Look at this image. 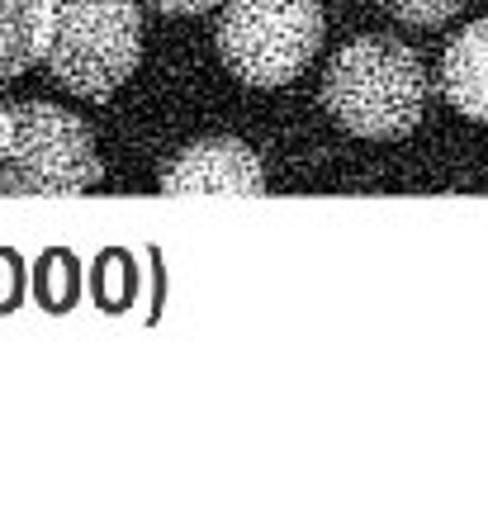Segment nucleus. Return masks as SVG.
<instances>
[{
    "mask_svg": "<svg viewBox=\"0 0 488 512\" xmlns=\"http://www.w3.org/2000/svg\"><path fill=\"white\" fill-rule=\"evenodd\" d=\"M0 133H5V105H0Z\"/></svg>",
    "mask_w": 488,
    "mask_h": 512,
    "instance_id": "obj_10",
    "label": "nucleus"
},
{
    "mask_svg": "<svg viewBox=\"0 0 488 512\" xmlns=\"http://www.w3.org/2000/svg\"><path fill=\"white\" fill-rule=\"evenodd\" d=\"M100 181L91 128L57 105H15L0 133L5 195H81Z\"/></svg>",
    "mask_w": 488,
    "mask_h": 512,
    "instance_id": "obj_3",
    "label": "nucleus"
},
{
    "mask_svg": "<svg viewBox=\"0 0 488 512\" xmlns=\"http://www.w3.org/2000/svg\"><path fill=\"white\" fill-rule=\"evenodd\" d=\"M441 91L455 110L488 124V19H474L446 43L441 57Z\"/></svg>",
    "mask_w": 488,
    "mask_h": 512,
    "instance_id": "obj_6",
    "label": "nucleus"
},
{
    "mask_svg": "<svg viewBox=\"0 0 488 512\" xmlns=\"http://www.w3.org/2000/svg\"><path fill=\"white\" fill-rule=\"evenodd\" d=\"M323 105L356 138H403L422 119L427 72L408 43L389 34H365L332 57Z\"/></svg>",
    "mask_w": 488,
    "mask_h": 512,
    "instance_id": "obj_1",
    "label": "nucleus"
},
{
    "mask_svg": "<svg viewBox=\"0 0 488 512\" xmlns=\"http://www.w3.org/2000/svg\"><path fill=\"white\" fill-rule=\"evenodd\" d=\"M143 57L138 0H53L48 72L62 91L105 100L124 86Z\"/></svg>",
    "mask_w": 488,
    "mask_h": 512,
    "instance_id": "obj_2",
    "label": "nucleus"
},
{
    "mask_svg": "<svg viewBox=\"0 0 488 512\" xmlns=\"http://www.w3.org/2000/svg\"><path fill=\"white\" fill-rule=\"evenodd\" d=\"M152 5L166 10V15H199V10H214L223 0H152Z\"/></svg>",
    "mask_w": 488,
    "mask_h": 512,
    "instance_id": "obj_9",
    "label": "nucleus"
},
{
    "mask_svg": "<svg viewBox=\"0 0 488 512\" xmlns=\"http://www.w3.org/2000/svg\"><path fill=\"white\" fill-rule=\"evenodd\" d=\"M380 5L403 24H446L465 0H380Z\"/></svg>",
    "mask_w": 488,
    "mask_h": 512,
    "instance_id": "obj_8",
    "label": "nucleus"
},
{
    "mask_svg": "<svg viewBox=\"0 0 488 512\" xmlns=\"http://www.w3.org/2000/svg\"><path fill=\"white\" fill-rule=\"evenodd\" d=\"M53 0H0V81L24 76L48 57Z\"/></svg>",
    "mask_w": 488,
    "mask_h": 512,
    "instance_id": "obj_7",
    "label": "nucleus"
},
{
    "mask_svg": "<svg viewBox=\"0 0 488 512\" xmlns=\"http://www.w3.org/2000/svg\"><path fill=\"white\" fill-rule=\"evenodd\" d=\"M166 195H261L266 171L256 152L237 138H204L181 147L157 176Z\"/></svg>",
    "mask_w": 488,
    "mask_h": 512,
    "instance_id": "obj_5",
    "label": "nucleus"
},
{
    "mask_svg": "<svg viewBox=\"0 0 488 512\" xmlns=\"http://www.w3.org/2000/svg\"><path fill=\"white\" fill-rule=\"evenodd\" d=\"M323 48L318 0H228L218 19V53L247 86H290Z\"/></svg>",
    "mask_w": 488,
    "mask_h": 512,
    "instance_id": "obj_4",
    "label": "nucleus"
}]
</instances>
